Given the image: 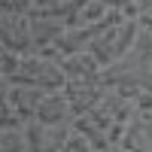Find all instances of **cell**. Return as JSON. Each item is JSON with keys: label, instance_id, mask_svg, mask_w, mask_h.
Segmentation results:
<instances>
[{"label": "cell", "instance_id": "cell-8", "mask_svg": "<svg viewBox=\"0 0 152 152\" xmlns=\"http://www.w3.org/2000/svg\"><path fill=\"white\" fill-rule=\"evenodd\" d=\"M28 21H31V37H34L37 52H43V49H55V46H58V40L64 37V31L70 28L64 18L46 15V12H31Z\"/></svg>", "mask_w": 152, "mask_h": 152}, {"label": "cell", "instance_id": "cell-7", "mask_svg": "<svg viewBox=\"0 0 152 152\" xmlns=\"http://www.w3.org/2000/svg\"><path fill=\"white\" fill-rule=\"evenodd\" d=\"M119 152H152V113H137L122 128Z\"/></svg>", "mask_w": 152, "mask_h": 152}, {"label": "cell", "instance_id": "cell-17", "mask_svg": "<svg viewBox=\"0 0 152 152\" xmlns=\"http://www.w3.org/2000/svg\"><path fill=\"white\" fill-rule=\"evenodd\" d=\"M100 152H119V149H100Z\"/></svg>", "mask_w": 152, "mask_h": 152}, {"label": "cell", "instance_id": "cell-9", "mask_svg": "<svg viewBox=\"0 0 152 152\" xmlns=\"http://www.w3.org/2000/svg\"><path fill=\"white\" fill-rule=\"evenodd\" d=\"M37 119L46 122V125H73V110H70V100L64 97V91H49L43 97L40 110H37Z\"/></svg>", "mask_w": 152, "mask_h": 152}, {"label": "cell", "instance_id": "cell-11", "mask_svg": "<svg viewBox=\"0 0 152 152\" xmlns=\"http://www.w3.org/2000/svg\"><path fill=\"white\" fill-rule=\"evenodd\" d=\"M0 152H31L24 125H6V128H0Z\"/></svg>", "mask_w": 152, "mask_h": 152}, {"label": "cell", "instance_id": "cell-13", "mask_svg": "<svg viewBox=\"0 0 152 152\" xmlns=\"http://www.w3.org/2000/svg\"><path fill=\"white\" fill-rule=\"evenodd\" d=\"M37 0H0V12L6 15H31Z\"/></svg>", "mask_w": 152, "mask_h": 152}, {"label": "cell", "instance_id": "cell-1", "mask_svg": "<svg viewBox=\"0 0 152 152\" xmlns=\"http://www.w3.org/2000/svg\"><path fill=\"white\" fill-rule=\"evenodd\" d=\"M61 55L55 49H43V52H31L21 58V67L18 73L12 76L9 82H21V85H34L40 91H64L67 85V76L61 70Z\"/></svg>", "mask_w": 152, "mask_h": 152}, {"label": "cell", "instance_id": "cell-4", "mask_svg": "<svg viewBox=\"0 0 152 152\" xmlns=\"http://www.w3.org/2000/svg\"><path fill=\"white\" fill-rule=\"evenodd\" d=\"M46 91L34 85H21V82H9V79H0V100H6V104L15 110V116L21 122H31L37 119V110H40Z\"/></svg>", "mask_w": 152, "mask_h": 152}, {"label": "cell", "instance_id": "cell-3", "mask_svg": "<svg viewBox=\"0 0 152 152\" xmlns=\"http://www.w3.org/2000/svg\"><path fill=\"white\" fill-rule=\"evenodd\" d=\"M107 82L100 76H91V79H67L64 85V97L70 100L73 116H88L100 107V100L107 97Z\"/></svg>", "mask_w": 152, "mask_h": 152}, {"label": "cell", "instance_id": "cell-15", "mask_svg": "<svg viewBox=\"0 0 152 152\" xmlns=\"http://www.w3.org/2000/svg\"><path fill=\"white\" fill-rule=\"evenodd\" d=\"M104 3H107V9H113V12H125L128 18H137L134 9H137L140 0H104Z\"/></svg>", "mask_w": 152, "mask_h": 152}, {"label": "cell", "instance_id": "cell-12", "mask_svg": "<svg viewBox=\"0 0 152 152\" xmlns=\"http://www.w3.org/2000/svg\"><path fill=\"white\" fill-rule=\"evenodd\" d=\"M21 58L24 55H15V52L0 49V79H12V76L18 73V67H21Z\"/></svg>", "mask_w": 152, "mask_h": 152}, {"label": "cell", "instance_id": "cell-2", "mask_svg": "<svg viewBox=\"0 0 152 152\" xmlns=\"http://www.w3.org/2000/svg\"><path fill=\"white\" fill-rule=\"evenodd\" d=\"M137 37H140V21L125 15L116 24H110V28L91 43L88 52L94 55V61H97L100 67H113L116 61H122L125 55L131 52V46H134Z\"/></svg>", "mask_w": 152, "mask_h": 152}, {"label": "cell", "instance_id": "cell-5", "mask_svg": "<svg viewBox=\"0 0 152 152\" xmlns=\"http://www.w3.org/2000/svg\"><path fill=\"white\" fill-rule=\"evenodd\" d=\"M0 49L15 52V55L37 52L28 15H6V12H0Z\"/></svg>", "mask_w": 152, "mask_h": 152}, {"label": "cell", "instance_id": "cell-10", "mask_svg": "<svg viewBox=\"0 0 152 152\" xmlns=\"http://www.w3.org/2000/svg\"><path fill=\"white\" fill-rule=\"evenodd\" d=\"M61 70H64L67 79H91V76H100V67L91 52H73V55H61Z\"/></svg>", "mask_w": 152, "mask_h": 152}, {"label": "cell", "instance_id": "cell-6", "mask_svg": "<svg viewBox=\"0 0 152 152\" xmlns=\"http://www.w3.org/2000/svg\"><path fill=\"white\" fill-rule=\"evenodd\" d=\"M70 131H73V125H46L40 119L24 122V134H28L31 152H61Z\"/></svg>", "mask_w": 152, "mask_h": 152}, {"label": "cell", "instance_id": "cell-16", "mask_svg": "<svg viewBox=\"0 0 152 152\" xmlns=\"http://www.w3.org/2000/svg\"><path fill=\"white\" fill-rule=\"evenodd\" d=\"M137 21H140V28H143L146 34H152V15H140Z\"/></svg>", "mask_w": 152, "mask_h": 152}, {"label": "cell", "instance_id": "cell-14", "mask_svg": "<svg viewBox=\"0 0 152 152\" xmlns=\"http://www.w3.org/2000/svg\"><path fill=\"white\" fill-rule=\"evenodd\" d=\"M61 152H94V146L88 143L79 131H70V137L64 140V149H61Z\"/></svg>", "mask_w": 152, "mask_h": 152}]
</instances>
